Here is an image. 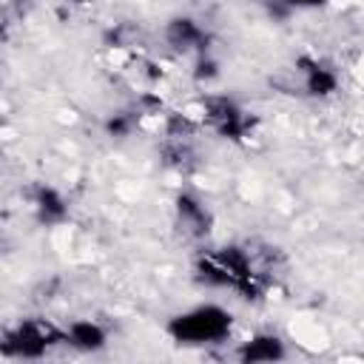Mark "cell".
<instances>
[{
    "label": "cell",
    "mask_w": 364,
    "mask_h": 364,
    "mask_svg": "<svg viewBox=\"0 0 364 364\" xmlns=\"http://www.w3.org/2000/svg\"><path fill=\"white\" fill-rule=\"evenodd\" d=\"M165 333L176 341V344H219L228 341L233 333V313L222 304H196L191 310H182L176 316L168 318Z\"/></svg>",
    "instance_id": "1"
},
{
    "label": "cell",
    "mask_w": 364,
    "mask_h": 364,
    "mask_svg": "<svg viewBox=\"0 0 364 364\" xmlns=\"http://www.w3.org/2000/svg\"><path fill=\"white\" fill-rule=\"evenodd\" d=\"M65 341V330L43 318H23L3 336V355L9 358H43L54 344Z\"/></svg>",
    "instance_id": "2"
},
{
    "label": "cell",
    "mask_w": 364,
    "mask_h": 364,
    "mask_svg": "<svg viewBox=\"0 0 364 364\" xmlns=\"http://www.w3.org/2000/svg\"><path fill=\"white\" fill-rule=\"evenodd\" d=\"M165 43L173 48V51H199L205 54V43H208V34L205 28L199 26V20L188 17V14H176L165 23Z\"/></svg>",
    "instance_id": "3"
},
{
    "label": "cell",
    "mask_w": 364,
    "mask_h": 364,
    "mask_svg": "<svg viewBox=\"0 0 364 364\" xmlns=\"http://www.w3.org/2000/svg\"><path fill=\"white\" fill-rule=\"evenodd\" d=\"M284 355H287V347L279 333H253L236 350V358L242 364H273V361H282Z\"/></svg>",
    "instance_id": "4"
},
{
    "label": "cell",
    "mask_w": 364,
    "mask_h": 364,
    "mask_svg": "<svg viewBox=\"0 0 364 364\" xmlns=\"http://www.w3.org/2000/svg\"><path fill=\"white\" fill-rule=\"evenodd\" d=\"M208 117L213 119L216 131L228 139H242L245 134V114L242 108L228 97H208Z\"/></svg>",
    "instance_id": "5"
},
{
    "label": "cell",
    "mask_w": 364,
    "mask_h": 364,
    "mask_svg": "<svg viewBox=\"0 0 364 364\" xmlns=\"http://www.w3.org/2000/svg\"><path fill=\"white\" fill-rule=\"evenodd\" d=\"M65 344L80 353H100L108 344V330L94 318H77L65 327Z\"/></svg>",
    "instance_id": "6"
},
{
    "label": "cell",
    "mask_w": 364,
    "mask_h": 364,
    "mask_svg": "<svg viewBox=\"0 0 364 364\" xmlns=\"http://www.w3.org/2000/svg\"><path fill=\"white\" fill-rule=\"evenodd\" d=\"M301 77H304V91L316 100H327L338 91V74L316 60H301Z\"/></svg>",
    "instance_id": "7"
},
{
    "label": "cell",
    "mask_w": 364,
    "mask_h": 364,
    "mask_svg": "<svg viewBox=\"0 0 364 364\" xmlns=\"http://www.w3.org/2000/svg\"><path fill=\"white\" fill-rule=\"evenodd\" d=\"M31 205H34L40 222H46V225H57V222H63V219L68 216V202H65V196H63L54 185H46V182L34 188Z\"/></svg>",
    "instance_id": "8"
},
{
    "label": "cell",
    "mask_w": 364,
    "mask_h": 364,
    "mask_svg": "<svg viewBox=\"0 0 364 364\" xmlns=\"http://www.w3.org/2000/svg\"><path fill=\"white\" fill-rule=\"evenodd\" d=\"M173 205H176V216L188 225V228H193V230H208V225H210V216H208V210H205V205L193 196V193H179L176 199H173Z\"/></svg>",
    "instance_id": "9"
},
{
    "label": "cell",
    "mask_w": 364,
    "mask_h": 364,
    "mask_svg": "<svg viewBox=\"0 0 364 364\" xmlns=\"http://www.w3.org/2000/svg\"><path fill=\"white\" fill-rule=\"evenodd\" d=\"M193 77H196L199 82H202V80H213V77H219V63H216V60H210L208 54H199Z\"/></svg>",
    "instance_id": "10"
},
{
    "label": "cell",
    "mask_w": 364,
    "mask_h": 364,
    "mask_svg": "<svg viewBox=\"0 0 364 364\" xmlns=\"http://www.w3.org/2000/svg\"><path fill=\"white\" fill-rule=\"evenodd\" d=\"M105 131H108V136H125V134L131 131V117H125V114H111V117L105 119Z\"/></svg>",
    "instance_id": "11"
},
{
    "label": "cell",
    "mask_w": 364,
    "mask_h": 364,
    "mask_svg": "<svg viewBox=\"0 0 364 364\" xmlns=\"http://www.w3.org/2000/svg\"><path fill=\"white\" fill-rule=\"evenodd\" d=\"M284 3V9H321L327 6V0H279Z\"/></svg>",
    "instance_id": "12"
},
{
    "label": "cell",
    "mask_w": 364,
    "mask_h": 364,
    "mask_svg": "<svg viewBox=\"0 0 364 364\" xmlns=\"http://www.w3.org/2000/svg\"><path fill=\"white\" fill-rule=\"evenodd\" d=\"M74 3H97V0H74Z\"/></svg>",
    "instance_id": "13"
}]
</instances>
